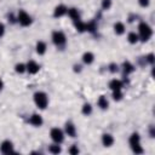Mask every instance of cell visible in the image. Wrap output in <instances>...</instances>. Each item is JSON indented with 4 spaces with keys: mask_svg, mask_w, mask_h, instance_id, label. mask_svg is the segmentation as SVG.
Masks as SVG:
<instances>
[{
    "mask_svg": "<svg viewBox=\"0 0 155 155\" xmlns=\"http://www.w3.org/2000/svg\"><path fill=\"white\" fill-rule=\"evenodd\" d=\"M138 31H139L138 38H140L143 41L149 40V39L151 38V35H153V30H151L150 25H149L148 23H145V22H142V23L138 25Z\"/></svg>",
    "mask_w": 155,
    "mask_h": 155,
    "instance_id": "cell-1",
    "label": "cell"
},
{
    "mask_svg": "<svg viewBox=\"0 0 155 155\" xmlns=\"http://www.w3.org/2000/svg\"><path fill=\"white\" fill-rule=\"evenodd\" d=\"M34 102L38 105V108L45 109L47 107V104H48V98H47L45 92H36L34 94Z\"/></svg>",
    "mask_w": 155,
    "mask_h": 155,
    "instance_id": "cell-2",
    "label": "cell"
},
{
    "mask_svg": "<svg viewBox=\"0 0 155 155\" xmlns=\"http://www.w3.org/2000/svg\"><path fill=\"white\" fill-rule=\"evenodd\" d=\"M130 145H131L133 153H136V154H142L143 153V149L140 147V138H139L138 133H133L130 137Z\"/></svg>",
    "mask_w": 155,
    "mask_h": 155,
    "instance_id": "cell-3",
    "label": "cell"
},
{
    "mask_svg": "<svg viewBox=\"0 0 155 155\" xmlns=\"http://www.w3.org/2000/svg\"><path fill=\"white\" fill-rule=\"evenodd\" d=\"M52 41L54 42V45L57 46H63L65 45V41H67V38H65V34L61 30H57L52 34Z\"/></svg>",
    "mask_w": 155,
    "mask_h": 155,
    "instance_id": "cell-4",
    "label": "cell"
},
{
    "mask_svg": "<svg viewBox=\"0 0 155 155\" xmlns=\"http://www.w3.org/2000/svg\"><path fill=\"white\" fill-rule=\"evenodd\" d=\"M50 136H51L52 140H53L54 143H57V144H59V143H62V142L64 140L63 131H62L61 128H58V127L52 128V130H51V132H50Z\"/></svg>",
    "mask_w": 155,
    "mask_h": 155,
    "instance_id": "cell-5",
    "label": "cell"
},
{
    "mask_svg": "<svg viewBox=\"0 0 155 155\" xmlns=\"http://www.w3.org/2000/svg\"><path fill=\"white\" fill-rule=\"evenodd\" d=\"M17 19H18L19 24L23 25V27H27V25H29V24L31 23V18H30V16H29L25 11H23V10H21V11L18 12Z\"/></svg>",
    "mask_w": 155,
    "mask_h": 155,
    "instance_id": "cell-6",
    "label": "cell"
},
{
    "mask_svg": "<svg viewBox=\"0 0 155 155\" xmlns=\"http://www.w3.org/2000/svg\"><path fill=\"white\" fill-rule=\"evenodd\" d=\"M40 69V65L35 62V61H29L25 65V70L29 73V74H36Z\"/></svg>",
    "mask_w": 155,
    "mask_h": 155,
    "instance_id": "cell-7",
    "label": "cell"
},
{
    "mask_svg": "<svg viewBox=\"0 0 155 155\" xmlns=\"http://www.w3.org/2000/svg\"><path fill=\"white\" fill-rule=\"evenodd\" d=\"M0 150L1 153L4 154H10V153H13V145H12V142L10 140H4L0 145Z\"/></svg>",
    "mask_w": 155,
    "mask_h": 155,
    "instance_id": "cell-8",
    "label": "cell"
},
{
    "mask_svg": "<svg viewBox=\"0 0 155 155\" xmlns=\"http://www.w3.org/2000/svg\"><path fill=\"white\" fill-rule=\"evenodd\" d=\"M29 122H30L33 126L39 127V126L42 125V117H41L39 114H33V115L30 116V119H29Z\"/></svg>",
    "mask_w": 155,
    "mask_h": 155,
    "instance_id": "cell-9",
    "label": "cell"
},
{
    "mask_svg": "<svg viewBox=\"0 0 155 155\" xmlns=\"http://www.w3.org/2000/svg\"><path fill=\"white\" fill-rule=\"evenodd\" d=\"M102 143H103L104 147H111L113 143H114V138H113V136L109 134V133L103 134V137H102Z\"/></svg>",
    "mask_w": 155,
    "mask_h": 155,
    "instance_id": "cell-10",
    "label": "cell"
},
{
    "mask_svg": "<svg viewBox=\"0 0 155 155\" xmlns=\"http://www.w3.org/2000/svg\"><path fill=\"white\" fill-rule=\"evenodd\" d=\"M65 133H67L69 137H75V134H76V128H75V126H74L71 122H67V124H65Z\"/></svg>",
    "mask_w": 155,
    "mask_h": 155,
    "instance_id": "cell-11",
    "label": "cell"
},
{
    "mask_svg": "<svg viewBox=\"0 0 155 155\" xmlns=\"http://www.w3.org/2000/svg\"><path fill=\"white\" fill-rule=\"evenodd\" d=\"M68 12V8L64 5H58L54 8V17H62Z\"/></svg>",
    "mask_w": 155,
    "mask_h": 155,
    "instance_id": "cell-12",
    "label": "cell"
},
{
    "mask_svg": "<svg viewBox=\"0 0 155 155\" xmlns=\"http://www.w3.org/2000/svg\"><path fill=\"white\" fill-rule=\"evenodd\" d=\"M109 87H110L113 91H119V90H121V87H122V82H121L120 80L114 79V80H111V81H110Z\"/></svg>",
    "mask_w": 155,
    "mask_h": 155,
    "instance_id": "cell-13",
    "label": "cell"
},
{
    "mask_svg": "<svg viewBox=\"0 0 155 155\" xmlns=\"http://www.w3.org/2000/svg\"><path fill=\"white\" fill-rule=\"evenodd\" d=\"M93 59H94V56H93L92 52H85L84 56H82V61L86 64H91L93 62Z\"/></svg>",
    "mask_w": 155,
    "mask_h": 155,
    "instance_id": "cell-14",
    "label": "cell"
},
{
    "mask_svg": "<svg viewBox=\"0 0 155 155\" xmlns=\"http://www.w3.org/2000/svg\"><path fill=\"white\" fill-rule=\"evenodd\" d=\"M69 16H70V18L73 19V21H79L80 19V15H79V12H78V10L76 8H70V10H68V12H67Z\"/></svg>",
    "mask_w": 155,
    "mask_h": 155,
    "instance_id": "cell-15",
    "label": "cell"
},
{
    "mask_svg": "<svg viewBox=\"0 0 155 155\" xmlns=\"http://www.w3.org/2000/svg\"><path fill=\"white\" fill-rule=\"evenodd\" d=\"M36 52L39 54H44L46 52V44L44 41H38V44H36Z\"/></svg>",
    "mask_w": 155,
    "mask_h": 155,
    "instance_id": "cell-16",
    "label": "cell"
},
{
    "mask_svg": "<svg viewBox=\"0 0 155 155\" xmlns=\"http://www.w3.org/2000/svg\"><path fill=\"white\" fill-rule=\"evenodd\" d=\"M114 31H115L116 34H122V33L125 31V25H124V23L116 22V23L114 24Z\"/></svg>",
    "mask_w": 155,
    "mask_h": 155,
    "instance_id": "cell-17",
    "label": "cell"
},
{
    "mask_svg": "<svg viewBox=\"0 0 155 155\" xmlns=\"http://www.w3.org/2000/svg\"><path fill=\"white\" fill-rule=\"evenodd\" d=\"M97 104H98L99 108H102V109H107L109 103H108V101H107V98H105L104 96H101L99 99H98V102H97Z\"/></svg>",
    "mask_w": 155,
    "mask_h": 155,
    "instance_id": "cell-18",
    "label": "cell"
},
{
    "mask_svg": "<svg viewBox=\"0 0 155 155\" xmlns=\"http://www.w3.org/2000/svg\"><path fill=\"white\" fill-rule=\"evenodd\" d=\"M127 39H128V41H130L131 44H136L139 38H138V34H136V33L132 31V33H130V34L127 35Z\"/></svg>",
    "mask_w": 155,
    "mask_h": 155,
    "instance_id": "cell-19",
    "label": "cell"
},
{
    "mask_svg": "<svg viewBox=\"0 0 155 155\" xmlns=\"http://www.w3.org/2000/svg\"><path fill=\"white\" fill-rule=\"evenodd\" d=\"M48 151H50V153H52V154H58V153H61V148H59V145L53 144V145H50Z\"/></svg>",
    "mask_w": 155,
    "mask_h": 155,
    "instance_id": "cell-20",
    "label": "cell"
},
{
    "mask_svg": "<svg viewBox=\"0 0 155 155\" xmlns=\"http://www.w3.org/2000/svg\"><path fill=\"white\" fill-rule=\"evenodd\" d=\"M91 111H92V108H91V105H90L88 103L84 104V107H82V113H84L85 115H90V114H91Z\"/></svg>",
    "mask_w": 155,
    "mask_h": 155,
    "instance_id": "cell-21",
    "label": "cell"
},
{
    "mask_svg": "<svg viewBox=\"0 0 155 155\" xmlns=\"http://www.w3.org/2000/svg\"><path fill=\"white\" fill-rule=\"evenodd\" d=\"M124 70H125V73H131V71H133V65H131L130 62H125L124 63Z\"/></svg>",
    "mask_w": 155,
    "mask_h": 155,
    "instance_id": "cell-22",
    "label": "cell"
},
{
    "mask_svg": "<svg viewBox=\"0 0 155 155\" xmlns=\"http://www.w3.org/2000/svg\"><path fill=\"white\" fill-rule=\"evenodd\" d=\"M16 71H17V73H23V71H25V65L22 64V63L17 64V65H16Z\"/></svg>",
    "mask_w": 155,
    "mask_h": 155,
    "instance_id": "cell-23",
    "label": "cell"
},
{
    "mask_svg": "<svg viewBox=\"0 0 155 155\" xmlns=\"http://www.w3.org/2000/svg\"><path fill=\"white\" fill-rule=\"evenodd\" d=\"M110 5H111V1L110 0H103V4H102V6H103V8H109L110 7Z\"/></svg>",
    "mask_w": 155,
    "mask_h": 155,
    "instance_id": "cell-24",
    "label": "cell"
},
{
    "mask_svg": "<svg viewBox=\"0 0 155 155\" xmlns=\"http://www.w3.org/2000/svg\"><path fill=\"white\" fill-rule=\"evenodd\" d=\"M113 96H114V99H120L121 98V90H119V91H114V93H113Z\"/></svg>",
    "mask_w": 155,
    "mask_h": 155,
    "instance_id": "cell-25",
    "label": "cell"
},
{
    "mask_svg": "<svg viewBox=\"0 0 155 155\" xmlns=\"http://www.w3.org/2000/svg\"><path fill=\"white\" fill-rule=\"evenodd\" d=\"M138 2H139V5L142 7H145V6L149 5V0H138Z\"/></svg>",
    "mask_w": 155,
    "mask_h": 155,
    "instance_id": "cell-26",
    "label": "cell"
},
{
    "mask_svg": "<svg viewBox=\"0 0 155 155\" xmlns=\"http://www.w3.org/2000/svg\"><path fill=\"white\" fill-rule=\"evenodd\" d=\"M69 153H70V154H78V153H79V149H78L75 145H73V147L69 149Z\"/></svg>",
    "mask_w": 155,
    "mask_h": 155,
    "instance_id": "cell-27",
    "label": "cell"
},
{
    "mask_svg": "<svg viewBox=\"0 0 155 155\" xmlns=\"http://www.w3.org/2000/svg\"><path fill=\"white\" fill-rule=\"evenodd\" d=\"M4 31H5V27H4L2 23H0V36L4 35Z\"/></svg>",
    "mask_w": 155,
    "mask_h": 155,
    "instance_id": "cell-28",
    "label": "cell"
},
{
    "mask_svg": "<svg viewBox=\"0 0 155 155\" xmlns=\"http://www.w3.org/2000/svg\"><path fill=\"white\" fill-rule=\"evenodd\" d=\"M2 87H4V82H2V80L0 79V91L2 90Z\"/></svg>",
    "mask_w": 155,
    "mask_h": 155,
    "instance_id": "cell-29",
    "label": "cell"
},
{
    "mask_svg": "<svg viewBox=\"0 0 155 155\" xmlns=\"http://www.w3.org/2000/svg\"><path fill=\"white\" fill-rule=\"evenodd\" d=\"M148 58H149V62H150V63H153V54H149V57H148Z\"/></svg>",
    "mask_w": 155,
    "mask_h": 155,
    "instance_id": "cell-30",
    "label": "cell"
}]
</instances>
